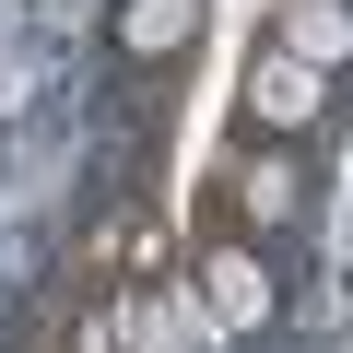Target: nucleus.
<instances>
[{
  "mask_svg": "<svg viewBox=\"0 0 353 353\" xmlns=\"http://www.w3.org/2000/svg\"><path fill=\"white\" fill-rule=\"evenodd\" d=\"M212 212H224V236H248L259 259H283V248H306V224H318V176H306L294 141H236V153L212 165Z\"/></svg>",
  "mask_w": 353,
  "mask_h": 353,
  "instance_id": "f257e3e1",
  "label": "nucleus"
},
{
  "mask_svg": "<svg viewBox=\"0 0 353 353\" xmlns=\"http://www.w3.org/2000/svg\"><path fill=\"white\" fill-rule=\"evenodd\" d=\"M189 294H201V330L224 341V353H248V341H271L283 330V271L248 248V236H201V259H189Z\"/></svg>",
  "mask_w": 353,
  "mask_h": 353,
  "instance_id": "f03ea898",
  "label": "nucleus"
},
{
  "mask_svg": "<svg viewBox=\"0 0 353 353\" xmlns=\"http://www.w3.org/2000/svg\"><path fill=\"white\" fill-rule=\"evenodd\" d=\"M330 106H341V83L306 71V59L271 48V36H259V59L236 71V141H294V153H306V141L330 130Z\"/></svg>",
  "mask_w": 353,
  "mask_h": 353,
  "instance_id": "7ed1b4c3",
  "label": "nucleus"
},
{
  "mask_svg": "<svg viewBox=\"0 0 353 353\" xmlns=\"http://www.w3.org/2000/svg\"><path fill=\"white\" fill-rule=\"evenodd\" d=\"M201 24H212V0H106V59L130 83H165L201 48Z\"/></svg>",
  "mask_w": 353,
  "mask_h": 353,
  "instance_id": "20e7f679",
  "label": "nucleus"
},
{
  "mask_svg": "<svg viewBox=\"0 0 353 353\" xmlns=\"http://www.w3.org/2000/svg\"><path fill=\"white\" fill-rule=\"evenodd\" d=\"M118 353H212L189 271H141V294H130V318H118Z\"/></svg>",
  "mask_w": 353,
  "mask_h": 353,
  "instance_id": "39448f33",
  "label": "nucleus"
},
{
  "mask_svg": "<svg viewBox=\"0 0 353 353\" xmlns=\"http://www.w3.org/2000/svg\"><path fill=\"white\" fill-rule=\"evenodd\" d=\"M271 48H294L306 71H353V0H271Z\"/></svg>",
  "mask_w": 353,
  "mask_h": 353,
  "instance_id": "423d86ee",
  "label": "nucleus"
}]
</instances>
